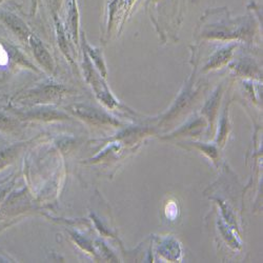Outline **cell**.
I'll return each instance as SVG.
<instances>
[{"label": "cell", "mask_w": 263, "mask_h": 263, "mask_svg": "<svg viewBox=\"0 0 263 263\" xmlns=\"http://www.w3.org/2000/svg\"><path fill=\"white\" fill-rule=\"evenodd\" d=\"M0 20L21 40H30L32 36L27 24L19 16L12 12L0 10Z\"/></svg>", "instance_id": "obj_1"}, {"label": "cell", "mask_w": 263, "mask_h": 263, "mask_svg": "<svg viewBox=\"0 0 263 263\" xmlns=\"http://www.w3.org/2000/svg\"><path fill=\"white\" fill-rule=\"evenodd\" d=\"M31 45L33 47L34 50V54L36 56V58L38 59V61L45 67L47 70L49 71H53V61H52V57L49 54V52L46 50V48L43 47V45L41 43V41L36 38L34 35H32L30 37Z\"/></svg>", "instance_id": "obj_2"}, {"label": "cell", "mask_w": 263, "mask_h": 263, "mask_svg": "<svg viewBox=\"0 0 263 263\" xmlns=\"http://www.w3.org/2000/svg\"><path fill=\"white\" fill-rule=\"evenodd\" d=\"M69 24L71 27V32L74 40L77 41V30H78V10L76 0H71L69 4Z\"/></svg>", "instance_id": "obj_3"}, {"label": "cell", "mask_w": 263, "mask_h": 263, "mask_svg": "<svg viewBox=\"0 0 263 263\" xmlns=\"http://www.w3.org/2000/svg\"><path fill=\"white\" fill-rule=\"evenodd\" d=\"M231 54H232V48H227V49H223V50H220L218 53H216L210 63L208 64V69H215L217 67H220L221 64H223L227 60H229V58L231 57Z\"/></svg>", "instance_id": "obj_4"}, {"label": "cell", "mask_w": 263, "mask_h": 263, "mask_svg": "<svg viewBox=\"0 0 263 263\" xmlns=\"http://www.w3.org/2000/svg\"><path fill=\"white\" fill-rule=\"evenodd\" d=\"M9 64V52L7 49L0 43V65L2 67H6Z\"/></svg>", "instance_id": "obj_5"}, {"label": "cell", "mask_w": 263, "mask_h": 263, "mask_svg": "<svg viewBox=\"0 0 263 263\" xmlns=\"http://www.w3.org/2000/svg\"><path fill=\"white\" fill-rule=\"evenodd\" d=\"M3 2H5V0H0V4H2Z\"/></svg>", "instance_id": "obj_6"}]
</instances>
